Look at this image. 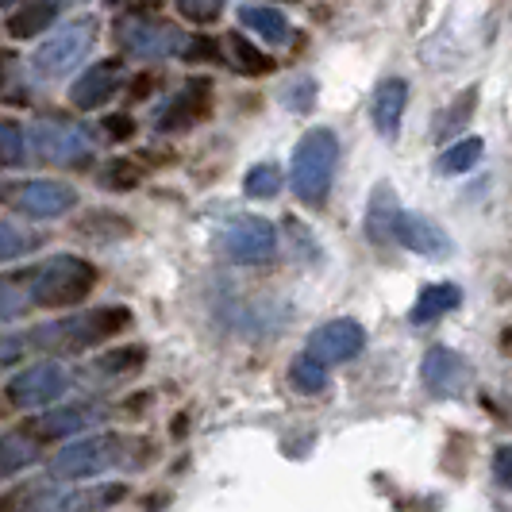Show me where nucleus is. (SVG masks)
Listing matches in <instances>:
<instances>
[{
  "mask_svg": "<svg viewBox=\"0 0 512 512\" xmlns=\"http://www.w3.org/2000/svg\"><path fill=\"white\" fill-rule=\"evenodd\" d=\"M131 328V308L124 305H104V308H85L74 316H62L51 324H39L27 335V347L35 351H51V355H77L89 351L112 335L128 332Z\"/></svg>",
  "mask_w": 512,
  "mask_h": 512,
  "instance_id": "f257e3e1",
  "label": "nucleus"
},
{
  "mask_svg": "<svg viewBox=\"0 0 512 512\" xmlns=\"http://www.w3.org/2000/svg\"><path fill=\"white\" fill-rule=\"evenodd\" d=\"M335 166H339V135L332 128H308L297 147H293V162H289V181L293 193L305 201L308 208L328 205L332 193Z\"/></svg>",
  "mask_w": 512,
  "mask_h": 512,
  "instance_id": "f03ea898",
  "label": "nucleus"
},
{
  "mask_svg": "<svg viewBox=\"0 0 512 512\" xmlns=\"http://www.w3.org/2000/svg\"><path fill=\"white\" fill-rule=\"evenodd\" d=\"M97 266L81 255H51L27 274V297L39 308H74L97 289Z\"/></svg>",
  "mask_w": 512,
  "mask_h": 512,
  "instance_id": "7ed1b4c3",
  "label": "nucleus"
},
{
  "mask_svg": "<svg viewBox=\"0 0 512 512\" xmlns=\"http://www.w3.org/2000/svg\"><path fill=\"white\" fill-rule=\"evenodd\" d=\"M97 35H101V20H97V16H77V20L62 24L58 31H51V39L31 54L35 77L54 81V77H66L70 70H77V66L89 58Z\"/></svg>",
  "mask_w": 512,
  "mask_h": 512,
  "instance_id": "20e7f679",
  "label": "nucleus"
},
{
  "mask_svg": "<svg viewBox=\"0 0 512 512\" xmlns=\"http://www.w3.org/2000/svg\"><path fill=\"white\" fill-rule=\"evenodd\" d=\"M128 451V439L116 436V432H104V436H85L62 447L51 459V478L58 482H81V478H97L104 470H112L116 462H124Z\"/></svg>",
  "mask_w": 512,
  "mask_h": 512,
  "instance_id": "39448f33",
  "label": "nucleus"
},
{
  "mask_svg": "<svg viewBox=\"0 0 512 512\" xmlns=\"http://www.w3.org/2000/svg\"><path fill=\"white\" fill-rule=\"evenodd\" d=\"M116 47L128 54V58H143V62H158V58H174L185 47V35L181 27L166 24V20H154V16H124L116 20V31H112Z\"/></svg>",
  "mask_w": 512,
  "mask_h": 512,
  "instance_id": "423d86ee",
  "label": "nucleus"
},
{
  "mask_svg": "<svg viewBox=\"0 0 512 512\" xmlns=\"http://www.w3.org/2000/svg\"><path fill=\"white\" fill-rule=\"evenodd\" d=\"M216 247L228 262H239V266H262L278 255V231L266 216H231L228 224L216 235Z\"/></svg>",
  "mask_w": 512,
  "mask_h": 512,
  "instance_id": "0eeeda50",
  "label": "nucleus"
},
{
  "mask_svg": "<svg viewBox=\"0 0 512 512\" xmlns=\"http://www.w3.org/2000/svg\"><path fill=\"white\" fill-rule=\"evenodd\" d=\"M27 143L51 166H89L97 151L89 128H81L74 120H39L27 135Z\"/></svg>",
  "mask_w": 512,
  "mask_h": 512,
  "instance_id": "6e6552de",
  "label": "nucleus"
},
{
  "mask_svg": "<svg viewBox=\"0 0 512 512\" xmlns=\"http://www.w3.org/2000/svg\"><path fill=\"white\" fill-rule=\"evenodd\" d=\"M66 389H70V374H66L62 362H35V366L20 370V374L8 382L4 397H8V405H16V409H43V405L58 401Z\"/></svg>",
  "mask_w": 512,
  "mask_h": 512,
  "instance_id": "1a4fd4ad",
  "label": "nucleus"
},
{
  "mask_svg": "<svg viewBox=\"0 0 512 512\" xmlns=\"http://www.w3.org/2000/svg\"><path fill=\"white\" fill-rule=\"evenodd\" d=\"M212 112V81L208 77H189L170 101L158 108L154 116V131L162 135H178V131L197 128Z\"/></svg>",
  "mask_w": 512,
  "mask_h": 512,
  "instance_id": "9d476101",
  "label": "nucleus"
},
{
  "mask_svg": "<svg viewBox=\"0 0 512 512\" xmlns=\"http://www.w3.org/2000/svg\"><path fill=\"white\" fill-rule=\"evenodd\" d=\"M420 382L432 397H459L462 389L470 385V362L462 359L459 351L436 343L420 359Z\"/></svg>",
  "mask_w": 512,
  "mask_h": 512,
  "instance_id": "9b49d317",
  "label": "nucleus"
},
{
  "mask_svg": "<svg viewBox=\"0 0 512 512\" xmlns=\"http://www.w3.org/2000/svg\"><path fill=\"white\" fill-rule=\"evenodd\" d=\"M74 205H77V189L66 185V181L39 178L16 189V208L24 212L27 220H58V216H66Z\"/></svg>",
  "mask_w": 512,
  "mask_h": 512,
  "instance_id": "f8f14e48",
  "label": "nucleus"
},
{
  "mask_svg": "<svg viewBox=\"0 0 512 512\" xmlns=\"http://www.w3.org/2000/svg\"><path fill=\"white\" fill-rule=\"evenodd\" d=\"M362 347H366V328L359 320H347V316L328 320L308 335V355H316L320 362H347L355 359Z\"/></svg>",
  "mask_w": 512,
  "mask_h": 512,
  "instance_id": "ddd939ff",
  "label": "nucleus"
},
{
  "mask_svg": "<svg viewBox=\"0 0 512 512\" xmlns=\"http://www.w3.org/2000/svg\"><path fill=\"white\" fill-rule=\"evenodd\" d=\"M124 85V62L120 58H104L97 66H89L85 74L70 85V104L77 112H93L101 104L112 101V93Z\"/></svg>",
  "mask_w": 512,
  "mask_h": 512,
  "instance_id": "4468645a",
  "label": "nucleus"
},
{
  "mask_svg": "<svg viewBox=\"0 0 512 512\" xmlns=\"http://www.w3.org/2000/svg\"><path fill=\"white\" fill-rule=\"evenodd\" d=\"M393 239H397L405 251L424 255V258H447L451 251H455L451 235L439 228L432 216H424V212H401Z\"/></svg>",
  "mask_w": 512,
  "mask_h": 512,
  "instance_id": "2eb2a0df",
  "label": "nucleus"
},
{
  "mask_svg": "<svg viewBox=\"0 0 512 512\" xmlns=\"http://www.w3.org/2000/svg\"><path fill=\"white\" fill-rule=\"evenodd\" d=\"M108 409L101 401H77V405H62V409H51L47 416L31 420V436L35 439H62V436H74V432H85L89 424H101Z\"/></svg>",
  "mask_w": 512,
  "mask_h": 512,
  "instance_id": "dca6fc26",
  "label": "nucleus"
},
{
  "mask_svg": "<svg viewBox=\"0 0 512 512\" xmlns=\"http://www.w3.org/2000/svg\"><path fill=\"white\" fill-rule=\"evenodd\" d=\"M397 220H401V197L389 181H378L370 189V201H366V220H362V231L374 247H389L393 243V231H397Z\"/></svg>",
  "mask_w": 512,
  "mask_h": 512,
  "instance_id": "f3484780",
  "label": "nucleus"
},
{
  "mask_svg": "<svg viewBox=\"0 0 512 512\" xmlns=\"http://www.w3.org/2000/svg\"><path fill=\"white\" fill-rule=\"evenodd\" d=\"M405 104H409V81H405V77H385L382 85L374 89L370 120H374V131L382 135L385 143H393V139L401 135Z\"/></svg>",
  "mask_w": 512,
  "mask_h": 512,
  "instance_id": "a211bd4d",
  "label": "nucleus"
},
{
  "mask_svg": "<svg viewBox=\"0 0 512 512\" xmlns=\"http://www.w3.org/2000/svg\"><path fill=\"white\" fill-rule=\"evenodd\" d=\"M455 308H462V285H455V282L424 285L420 297H416V305H412L409 320L412 324H432V320L455 312Z\"/></svg>",
  "mask_w": 512,
  "mask_h": 512,
  "instance_id": "6ab92c4d",
  "label": "nucleus"
},
{
  "mask_svg": "<svg viewBox=\"0 0 512 512\" xmlns=\"http://www.w3.org/2000/svg\"><path fill=\"white\" fill-rule=\"evenodd\" d=\"M239 24L247 27V31H255L266 47H282L285 39H289V20L274 4H243L239 8Z\"/></svg>",
  "mask_w": 512,
  "mask_h": 512,
  "instance_id": "aec40b11",
  "label": "nucleus"
},
{
  "mask_svg": "<svg viewBox=\"0 0 512 512\" xmlns=\"http://www.w3.org/2000/svg\"><path fill=\"white\" fill-rule=\"evenodd\" d=\"M77 235L93 239V243H116V239H131L135 235V224L120 212H108V208H89L81 220L74 224Z\"/></svg>",
  "mask_w": 512,
  "mask_h": 512,
  "instance_id": "412c9836",
  "label": "nucleus"
},
{
  "mask_svg": "<svg viewBox=\"0 0 512 512\" xmlns=\"http://www.w3.org/2000/svg\"><path fill=\"white\" fill-rule=\"evenodd\" d=\"M54 20H58V0H27L20 12L8 16L4 27H8L12 39H35V35H43Z\"/></svg>",
  "mask_w": 512,
  "mask_h": 512,
  "instance_id": "4be33fe9",
  "label": "nucleus"
},
{
  "mask_svg": "<svg viewBox=\"0 0 512 512\" xmlns=\"http://www.w3.org/2000/svg\"><path fill=\"white\" fill-rule=\"evenodd\" d=\"M39 462V439L31 432H4L0 436V478H12Z\"/></svg>",
  "mask_w": 512,
  "mask_h": 512,
  "instance_id": "5701e85b",
  "label": "nucleus"
},
{
  "mask_svg": "<svg viewBox=\"0 0 512 512\" xmlns=\"http://www.w3.org/2000/svg\"><path fill=\"white\" fill-rule=\"evenodd\" d=\"M482 154H486V143H482L478 135H466V139H459V143L443 147V154L436 158V174H443V178L470 174V170L482 162Z\"/></svg>",
  "mask_w": 512,
  "mask_h": 512,
  "instance_id": "b1692460",
  "label": "nucleus"
},
{
  "mask_svg": "<svg viewBox=\"0 0 512 512\" xmlns=\"http://www.w3.org/2000/svg\"><path fill=\"white\" fill-rule=\"evenodd\" d=\"M478 97H482V85H466L459 97H455V101L439 112V120H436V139H439V143H447L455 131H462L466 124H470V116H474V108H478Z\"/></svg>",
  "mask_w": 512,
  "mask_h": 512,
  "instance_id": "393cba45",
  "label": "nucleus"
},
{
  "mask_svg": "<svg viewBox=\"0 0 512 512\" xmlns=\"http://www.w3.org/2000/svg\"><path fill=\"white\" fill-rule=\"evenodd\" d=\"M228 58H231V66L239 70V74H247V77H262V74H270L274 70V58L270 54H262L247 39V35H228Z\"/></svg>",
  "mask_w": 512,
  "mask_h": 512,
  "instance_id": "a878e982",
  "label": "nucleus"
},
{
  "mask_svg": "<svg viewBox=\"0 0 512 512\" xmlns=\"http://www.w3.org/2000/svg\"><path fill=\"white\" fill-rule=\"evenodd\" d=\"M143 362H147V347L143 343H128V347H116V351L101 355L97 366H93V374H101V378H124V374L143 370Z\"/></svg>",
  "mask_w": 512,
  "mask_h": 512,
  "instance_id": "bb28decb",
  "label": "nucleus"
},
{
  "mask_svg": "<svg viewBox=\"0 0 512 512\" xmlns=\"http://www.w3.org/2000/svg\"><path fill=\"white\" fill-rule=\"evenodd\" d=\"M243 193L251 197V201H270V197H278L282 193V166L278 162H258L247 170V178H243Z\"/></svg>",
  "mask_w": 512,
  "mask_h": 512,
  "instance_id": "cd10ccee",
  "label": "nucleus"
},
{
  "mask_svg": "<svg viewBox=\"0 0 512 512\" xmlns=\"http://www.w3.org/2000/svg\"><path fill=\"white\" fill-rule=\"evenodd\" d=\"M43 247V235L20 228L12 220H0V262H12V258H24L31 251Z\"/></svg>",
  "mask_w": 512,
  "mask_h": 512,
  "instance_id": "c85d7f7f",
  "label": "nucleus"
},
{
  "mask_svg": "<svg viewBox=\"0 0 512 512\" xmlns=\"http://www.w3.org/2000/svg\"><path fill=\"white\" fill-rule=\"evenodd\" d=\"M289 382H293L297 393L316 397L328 385V370H324V362L316 359V355H301V359H293V366H289Z\"/></svg>",
  "mask_w": 512,
  "mask_h": 512,
  "instance_id": "c756f323",
  "label": "nucleus"
},
{
  "mask_svg": "<svg viewBox=\"0 0 512 512\" xmlns=\"http://www.w3.org/2000/svg\"><path fill=\"white\" fill-rule=\"evenodd\" d=\"M139 178H143L139 162H131V158H112V162L101 166L97 185H101V189H112V193H131V189L139 185Z\"/></svg>",
  "mask_w": 512,
  "mask_h": 512,
  "instance_id": "7c9ffc66",
  "label": "nucleus"
},
{
  "mask_svg": "<svg viewBox=\"0 0 512 512\" xmlns=\"http://www.w3.org/2000/svg\"><path fill=\"white\" fill-rule=\"evenodd\" d=\"M27 158V131L20 124H0V162L20 166Z\"/></svg>",
  "mask_w": 512,
  "mask_h": 512,
  "instance_id": "2f4dec72",
  "label": "nucleus"
},
{
  "mask_svg": "<svg viewBox=\"0 0 512 512\" xmlns=\"http://www.w3.org/2000/svg\"><path fill=\"white\" fill-rule=\"evenodd\" d=\"M27 305H31V297H27L24 285L12 282V278H0V324H8V320H16V316H24Z\"/></svg>",
  "mask_w": 512,
  "mask_h": 512,
  "instance_id": "473e14b6",
  "label": "nucleus"
},
{
  "mask_svg": "<svg viewBox=\"0 0 512 512\" xmlns=\"http://www.w3.org/2000/svg\"><path fill=\"white\" fill-rule=\"evenodd\" d=\"M316 93H320L316 77H297V81H289L282 89V104L289 112H308L316 104Z\"/></svg>",
  "mask_w": 512,
  "mask_h": 512,
  "instance_id": "72a5a7b5",
  "label": "nucleus"
},
{
  "mask_svg": "<svg viewBox=\"0 0 512 512\" xmlns=\"http://www.w3.org/2000/svg\"><path fill=\"white\" fill-rule=\"evenodd\" d=\"M181 58H185V62H224L220 43H216L212 35H189L185 47H181Z\"/></svg>",
  "mask_w": 512,
  "mask_h": 512,
  "instance_id": "f704fd0d",
  "label": "nucleus"
},
{
  "mask_svg": "<svg viewBox=\"0 0 512 512\" xmlns=\"http://www.w3.org/2000/svg\"><path fill=\"white\" fill-rule=\"evenodd\" d=\"M178 12L189 24H212L224 12V0H178Z\"/></svg>",
  "mask_w": 512,
  "mask_h": 512,
  "instance_id": "c9c22d12",
  "label": "nucleus"
},
{
  "mask_svg": "<svg viewBox=\"0 0 512 512\" xmlns=\"http://www.w3.org/2000/svg\"><path fill=\"white\" fill-rule=\"evenodd\" d=\"M493 482L501 489H512V443H501L493 451Z\"/></svg>",
  "mask_w": 512,
  "mask_h": 512,
  "instance_id": "e433bc0d",
  "label": "nucleus"
},
{
  "mask_svg": "<svg viewBox=\"0 0 512 512\" xmlns=\"http://www.w3.org/2000/svg\"><path fill=\"white\" fill-rule=\"evenodd\" d=\"M285 231L293 235V247H301V251H308V258L316 262L320 258V251H316V243H312V235H308V228L297 220V216H285Z\"/></svg>",
  "mask_w": 512,
  "mask_h": 512,
  "instance_id": "4c0bfd02",
  "label": "nucleus"
},
{
  "mask_svg": "<svg viewBox=\"0 0 512 512\" xmlns=\"http://www.w3.org/2000/svg\"><path fill=\"white\" fill-rule=\"evenodd\" d=\"M104 131L116 139V143H124L135 135V120H131L128 112H112V116H104Z\"/></svg>",
  "mask_w": 512,
  "mask_h": 512,
  "instance_id": "58836bf2",
  "label": "nucleus"
},
{
  "mask_svg": "<svg viewBox=\"0 0 512 512\" xmlns=\"http://www.w3.org/2000/svg\"><path fill=\"white\" fill-rule=\"evenodd\" d=\"M131 85H135V89H131V97L139 101V97H147V93H151V89H154V77H151V74H143V77H135Z\"/></svg>",
  "mask_w": 512,
  "mask_h": 512,
  "instance_id": "ea45409f",
  "label": "nucleus"
},
{
  "mask_svg": "<svg viewBox=\"0 0 512 512\" xmlns=\"http://www.w3.org/2000/svg\"><path fill=\"white\" fill-rule=\"evenodd\" d=\"M185 424H189V416L178 412V420H174V436H185Z\"/></svg>",
  "mask_w": 512,
  "mask_h": 512,
  "instance_id": "a19ab883",
  "label": "nucleus"
},
{
  "mask_svg": "<svg viewBox=\"0 0 512 512\" xmlns=\"http://www.w3.org/2000/svg\"><path fill=\"white\" fill-rule=\"evenodd\" d=\"M501 351H505V355L512 351V328H505V335H501Z\"/></svg>",
  "mask_w": 512,
  "mask_h": 512,
  "instance_id": "79ce46f5",
  "label": "nucleus"
},
{
  "mask_svg": "<svg viewBox=\"0 0 512 512\" xmlns=\"http://www.w3.org/2000/svg\"><path fill=\"white\" fill-rule=\"evenodd\" d=\"M12 4H20V0H0V8H12Z\"/></svg>",
  "mask_w": 512,
  "mask_h": 512,
  "instance_id": "37998d69",
  "label": "nucleus"
},
{
  "mask_svg": "<svg viewBox=\"0 0 512 512\" xmlns=\"http://www.w3.org/2000/svg\"><path fill=\"white\" fill-rule=\"evenodd\" d=\"M104 4H108V8H112V4H124V0H104Z\"/></svg>",
  "mask_w": 512,
  "mask_h": 512,
  "instance_id": "c03bdc74",
  "label": "nucleus"
},
{
  "mask_svg": "<svg viewBox=\"0 0 512 512\" xmlns=\"http://www.w3.org/2000/svg\"><path fill=\"white\" fill-rule=\"evenodd\" d=\"M58 4H81V0H58Z\"/></svg>",
  "mask_w": 512,
  "mask_h": 512,
  "instance_id": "a18cd8bd",
  "label": "nucleus"
}]
</instances>
